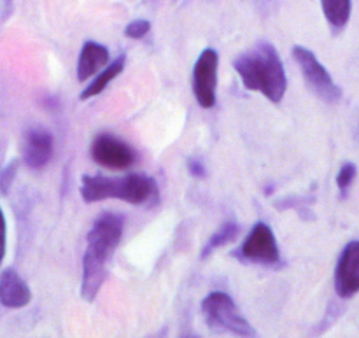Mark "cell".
I'll list each match as a JSON object with an SVG mask.
<instances>
[{
	"label": "cell",
	"instance_id": "7c38bea8",
	"mask_svg": "<svg viewBox=\"0 0 359 338\" xmlns=\"http://www.w3.org/2000/svg\"><path fill=\"white\" fill-rule=\"evenodd\" d=\"M109 60H111V56H109L105 46L93 41L84 42L83 49L79 53V60H77V81L79 83L88 81L98 70L105 69L109 65Z\"/></svg>",
	"mask_w": 359,
	"mask_h": 338
},
{
	"label": "cell",
	"instance_id": "52a82bcc",
	"mask_svg": "<svg viewBox=\"0 0 359 338\" xmlns=\"http://www.w3.org/2000/svg\"><path fill=\"white\" fill-rule=\"evenodd\" d=\"M241 258L258 265L279 263V245L269 224L256 223L241 248Z\"/></svg>",
	"mask_w": 359,
	"mask_h": 338
},
{
	"label": "cell",
	"instance_id": "e0dca14e",
	"mask_svg": "<svg viewBox=\"0 0 359 338\" xmlns=\"http://www.w3.org/2000/svg\"><path fill=\"white\" fill-rule=\"evenodd\" d=\"M149 30H151L149 21H147V20H135L125 28V35H126V37L139 41V39L146 37V35L149 34Z\"/></svg>",
	"mask_w": 359,
	"mask_h": 338
},
{
	"label": "cell",
	"instance_id": "ac0fdd59",
	"mask_svg": "<svg viewBox=\"0 0 359 338\" xmlns=\"http://www.w3.org/2000/svg\"><path fill=\"white\" fill-rule=\"evenodd\" d=\"M16 172H18V161H13V163L7 165L4 170H0V193H4V195H6V193L9 191Z\"/></svg>",
	"mask_w": 359,
	"mask_h": 338
},
{
	"label": "cell",
	"instance_id": "9a60e30c",
	"mask_svg": "<svg viewBox=\"0 0 359 338\" xmlns=\"http://www.w3.org/2000/svg\"><path fill=\"white\" fill-rule=\"evenodd\" d=\"M238 235V227L237 223H224L221 224L219 230L212 235V237L207 241L205 248L202 249V258H207V256L212 255L216 249H219L221 245H226L228 242L233 241L235 237Z\"/></svg>",
	"mask_w": 359,
	"mask_h": 338
},
{
	"label": "cell",
	"instance_id": "9c48e42d",
	"mask_svg": "<svg viewBox=\"0 0 359 338\" xmlns=\"http://www.w3.org/2000/svg\"><path fill=\"white\" fill-rule=\"evenodd\" d=\"M81 196L86 203L116 198L125 200V177L111 179L105 175H83Z\"/></svg>",
	"mask_w": 359,
	"mask_h": 338
},
{
	"label": "cell",
	"instance_id": "30bf717a",
	"mask_svg": "<svg viewBox=\"0 0 359 338\" xmlns=\"http://www.w3.org/2000/svg\"><path fill=\"white\" fill-rule=\"evenodd\" d=\"M25 163L34 170H41L53 158V137L42 128H32L25 137Z\"/></svg>",
	"mask_w": 359,
	"mask_h": 338
},
{
	"label": "cell",
	"instance_id": "5b68a950",
	"mask_svg": "<svg viewBox=\"0 0 359 338\" xmlns=\"http://www.w3.org/2000/svg\"><path fill=\"white\" fill-rule=\"evenodd\" d=\"M217 67H219V56L210 48L200 53L193 67V95L203 109H212L216 105Z\"/></svg>",
	"mask_w": 359,
	"mask_h": 338
},
{
	"label": "cell",
	"instance_id": "277c9868",
	"mask_svg": "<svg viewBox=\"0 0 359 338\" xmlns=\"http://www.w3.org/2000/svg\"><path fill=\"white\" fill-rule=\"evenodd\" d=\"M293 56L294 60H297L298 67H300L302 76H304L309 90H311L316 97L321 98L323 102H330V104L340 100L342 91H340V88L335 84L332 74H330L328 70H326V67L316 58V55L311 49L302 48V46H294Z\"/></svg>",
	"mask_w": 359,
	"mask_h": 338
},
{
	"label": "cell",
	"instance_id": "ba28073f",
	"mask_svg": "<svg viewBox=\"0 0 359 338\" xmlns=\"http://www.w3.org/2000/svg\"><path fill=\"white\" fill-rule=\"evenodd\" d=\"M335 290L342 298L359 293V241L349 242L340 255L335 270Z\"/></svg>",
	"mask_w": 359,
	"mask_h": 338
},
{
	"label": "cell",
	"instance_id": "7a4b0ae2",
	"mask_svg": "<svg viewBox=\"0 0 359 338\" xmlns=\"http://www.w3.org/2000/svg\"><path fill=\"white\" fill-rule=\"evenodd\" d=\"M245 90L259 91L273 104H279L287 90V77L279 53L270 42H258L233 60Z\"/></svg>",
	"mask_w": 359,
	"mask_h": 338
},
{
	"label": "cell",
	"instance_id": "d6986e66",
	"mask_svg": "<svg viewBox=\"0 0 359 338\" xmlns=\"http://www.w3.org/2000/svg\"><path fill=\"white\" fill-rule=\"evenodd\" d=\"M6 245H7V223L6 216H4L2 209H0V265L6 256Z\"/></svg>",
	"mask_w": 359,
	"mask_h": 338
},
{
	"label": "cell",
	"instance_id": "3957f363",
	"mask_svg": "<svg viewBox=\"0 0 359 338\" xmlns=\"http://www.w3.org/2000/svg\"><path fill=\"white\" fill-rule=\"evenodd\" d=\"M202 314L209 328H212L214 332H224L238 337H256V330L238 312L230 295L223 291H214L203 298Z\"/></svg>",
	"mask_w": 359,
	"mask_h": 338
},
{
	"label": "cell",
	"instance_id": "8fae6325",
	"mask_svg": "<svg viewBox=\"0 0 359 338\" xmlns=\"http://www.w3.org/2000/svg\"><path fill=\"white\" fill-rule=\"evenodd\" d=\"M32 291L13 269L4 270L0 276V304L6 309H23L30 304Z\"/></svg>",
	"mask_w": 359,
	"mask_h": 338
},
{
	"label": "cell",
	"instance_id": "ffe728a7",
	"mask_svg": "<svg viewBox=\"0 0 359 338\" xmlns=\"http://www.w3.org/2000/svg\"><path fill=\"white\" fill-rule=\"evenodd\" d=\"M188 167L191 175H195V177H205V168H203V165L198 160H189Z\"/></svg>",
	"mask_w": 359,
	"mask_h": 338
},
{
	"label": "cell",
	"instance_id": "4fadbf2b",
	"mask_svg": "<svg viewBox=\"0 0 359 338\" xmlns=\"http://www.w3.org/2000/svg\"><path fill=\"white\" fill-rule=\"evenodd\" d=\"M123 69H125V56L121 55L118 60H114L111 65H107L104 70H102V72L97 74V77L93 79V83L88 84L86 90L81 93V100H88V98L100 95L102 91H104L105 88L111 84V81H114L116 77L123 72Z\"/></svg>",
	"mask_w": 359,
	"mask_h": 338
},
{
	"label": "cell",
	"instance_id": "2e32d148",
	"mask_svg": "<svg viewBox=\"0 0 359 338\" xmlns=\"http://www.w3.org/2000/svg\"><path fill=\"white\" fill-rule=\"evenodd\" d=\"M354 179H356V165L344 163L342 167H340L339 174H337V186H339V189L342 195H346V193L349 191V188H351V184L354 182Z\"/></svg>",
	"mask_w": 359,
	"mask_h": 338
},
{
	"label": "cell",
	"instance_id": "8992f818",
	"mask_svg": "<svg viewBox=\"0 0 359 338\" xmlns=\"http://www.w3.org/2000/svg\"><path fill=\"white\" fill-rule=\"evenodd\" d=\"M91 158L100 167L112 168V170H125L135 163L137 154L121 139L109 135V133H102L91 144Z\"/></svg>",
	"mask_w": 359,
	"mask_h": 338
},
{
	"label": "cell",
	"instance_id": "6da1fadb",
	"mask_svg": "<svg viewBox=\"0 0 359 338\" xmlns=\"http://www.w3.org/2000/svg\"><path fill=\"white\" fill-rule=\"evenodd\" d=\"M125 221L118 214H104L95 221L88 234V248L83 258V284L81 298L88 304L97 300L105 279L107 262L123 237Z\"/></svg>",
	"mask_w": 359,
	"mask_h": 338
},
{
	"label": "cell",
	"instance_id": "5bb4252c",
	"mask_svg": "<svg viewBox=\"0 0 359 338\" xmlns=\"http://www.w3.org/2000/svg\"><path fill=\"white\" fill-rule=\"evenodd\" d=\"M323 13L333 28H344L351 18L353 2L351 0H321Z\"/></svg>",
	"mask_w": 359,
	"mask_h": 338
}]
</instances>
